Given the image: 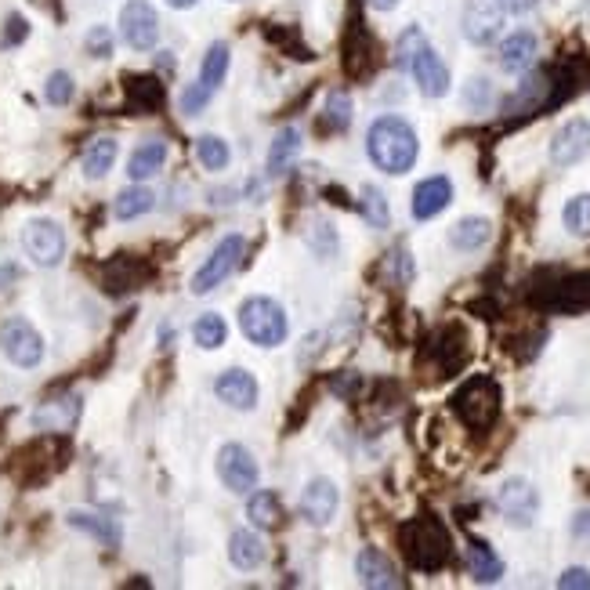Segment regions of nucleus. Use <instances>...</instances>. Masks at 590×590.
<instances>
[{"label":"nucleus","instance_id":"nucleus-39","mask_svg":"<svg viewBox=\"0 0 590 590\" xmlns=\"http://www.w3.org/2000/svg\"><path fill=\"white\" fill-rule=\"evenodd\" d=\"M464 105L467 109H475V113H482V109H489L493 105V84L489 80H471V84L464 87Z\"/></svg>","mask_w":590,"mask_h":590},{"label":"nucleus","instance_id":"nucleus-36","mask_svg":"<svg viewBox=\"0 0 590 590\" xmlns=\"http://www.w3.org/2000/svg\"><path fill=\"white\" fill-rule=\"evenodd\" d=\"M323 116L334 131H344V127L352 124V98H348V91H334V95L326 98Z\"/></svg>","mask_w":590,"mask_h":590},{"label":"nucleus","instance_id":"nucleus-35","mask_svg":"<svg viewBox=\"0 0 590 590\" xmlns=\"http://www.w3.org/2000/svg\"><path fill=\"white\" fill-rule=\"evenodd\" d=\"M127 95L138 109H156L163 102V84L156 77H131L127 80Z\"/></svg>","mask_w":590,"mask_h":590},{"label":"nucleus","instance_id":"nucleus-8","mask_svg":"<svg viewBox=\"0 0 590 590\" xmlns=\"http://www.w3.org/2000/svg\"><path fill=\"white\" fill-rule=\"evenodd\" d=\"M120 37L131 51H153L160 40V15L149 0H127L120 8Z\"/></svg>","mask_w":590,"mask_h":590},{"label":"nucleus","instance_id":"nucleus-22","mask_svg":"<svg viewBox=\"0 0 590 590\" xmlns=\"http://www.w3.org/2000/svg\"><path fill=\"white\" fill-rule=\"evenodd\" d=\"M247 518L254 529L272 533V529L283 525V500H279L272 489H257V493H250V500H247Z\"/></svg>","mask_w":590,"mask_h":590},{"label":"nucleus","instance_id":"nucleus-11","mask_svg":"<svg viewBox=\"0 0 590 590\" xmlns=\"http://www.w3.org/2000/svg\"><path fill=\"white\" fill-rule=\"evenodd\" d=\"M218 478L225 482L229 493H250V489H257V482H261V467H257L254 453H250L247 446L229 442V446H221V453H218Z\"/></svg>","mask_w":590,"mask_h":590},{"label":"nucleus","instance_id":"nucleus-31","mask_svg":"<svg viewBox=\"0 0 590 590\" xmlns=\"http://www.w3.org/2000/svg\"><path fill=\"white\" fill-rule=\"evenodd\" d=\"M192 341L200 344L203 352H218L229 341V326H225V319L218 312H207L192 323Z\"/></svg>","mask_w":590,"mask_h":590},{"label":"nucleus","instance_id":"nucleus-29","mask_svg":"<svg viewBox=\"0 0 590 590\" xmlns=\"http://www.w3.org/2000/svg\"><path fill=\"white\" fill-rule=\"evenodd\" d=\"M229 44H221V40H214L207 48V55H203V66H200V84L207 87V91H218L221 84H225V77H229Z\"/></svg>","mask_w":590,"mask_h":590},{"label":"nucleus","instance_id":"nucleus-37","mask_svg":"<svg viewBox=\"0 0 590 590\" xmlns=\"http://www.w3.org/2000/svg\"><path fill=\"white\" fill-rule=\"evenodd\" d=\"M73 91L77 87H73V77H69L66 69H55L48 77V84H44V98H48V105H58V109L73 102Z\"/></svg>","mask_w":590,"mask_h":590},{"label":"nucleus","instance_id":"nucleus-24","mask_svg":"<svg viewBox=\"0 0 590 590\" xmlns=\"http://www.w3.org/2000/svg\"><path fill=\"white\" fill-rule=\"evenodd\" d=\"M163 163H167V142H142L127 160V178L149 181L163 171Z\"/></svg>","mask_w":590,"mask_h":590},{"label":"nucleus","instance_id":"nucleus-17","mask_svg":"<svg viewBox=\"0 0 590 590\" xmlns=\"http://www.w3.org/2000/svg\"><path fill=\"white\" fill-rule=\"evenodd\" d=\"M453 203V181L446 174H431L413 189V218L417 221H431L438 218L442 210Z\"/></svg>","mask_w":590,"mask_h":590},{"label":"nucleus","instance_id":"nucleus-43","mask_svg":"<svg viewBox=\"0 0 590 590\" xmlns=\"http://www.w3.org/2000/svg\"><path fill=\"white\" fill-rule=\"evenodd\" d=\"M87 51L95 58H109L113 55V37H109V29L105 26H95L91 33H87Z\"/></svg>","mask_w":590,"mask_h":590},{"label":"nucleus","instance_id":"nucleus-33","mask_svg":"<svg viewBox=\"0 0 590 590\" xmlns=\"http://www.w3.org/2000/svg\"><path fill=\"white\" fill-rule=\"evenodd\" d=\"M359 210H362V218H366V225H370V229H388V225H391L388 200H384V192L377 189V185H366V189H362Z\"/></svg>","mask_w":590,"mask_h":590},{"label":"nucleus","instance_id":"nucleus-20","mask_svg":"<svg viewBox=\"0 0 590 590\" xmlns=\"http://www.w3.org/2000/svg\"><path fill=\"white\" fill-rule=\"evenodd\" d=\"M268 558V547L265 540H261V533H254V529H236L229 540V562L236 565L239 572H254L261 569Z\"/></svg>","mask_w":590,"mask_h":590},{"label":"nucleus","instance_id":"nucleus-41","mask_svg":"<svg viewBox=\"0 0 590 590\" xmlns=\"http://www.w3.org/2000/svg\"><path fill=\"white\" fill-rule=\"evenodd\" d=\"M391 261H388V265H391V272H395V283H399V286H406V283H410V279H413V257H410V250H391Z\"/></svg>","mask_w":590,"mask_h":590},{"label":"nucleus","instance_id":"nucleus-9","mask_svg":"<svg viewBox=\"0 0 590 590\" xmlns=\"http://www.w3.org/2000/svg\"><path fill=\"white\" fill-rule=\"evenodd\" d=\"M22 250H26V257L33 265L55 268L66 257V232L48 218H33L22 229Z\"/></svg>","mask_w":590,"mask_h":590},{"label":"nucleus","instance_id":"nucleus-5","mask_svg":"<svg viewBox=\"0 0 590 590\" xmlns=\"http://www.w3.org/2000/svg\"><path fill=\"white\" fill-rule=\"evenodd\" d=\"M453 413L471 431H486L500 417V384L493 377H471V381H464V388H457V395H453Z\"/></svg>","mask_w":590,"mask_h":590},{"label":"nucleus","instance_id":"nucleus-16","mask_svg":"<svg viewBox=\"0 0 590 590\" xmlns=\"http://www.w3.org/2000/svg\"><path fill=\"white\" fill-rule=\"evenodd\" d=\"M355 576H359L362 587H373V590H395L402 587L399 572L391 565V558L377 547H362L359 558H355Z\"/></svg>","mask_w":590,"mask_h":590},{"label":"nucleus","instance_id":"nucleus-27","mask_svg":"<svg viewBox=\"0 0 590 590\" xmlns=\"http://www.w3.org/2000/svg\"><path fill=\"white\" fill-rule=\"evenodd\" d=\"M66 522L73 525V529H80V533L95 536L105 547H116V543H120V525H116V518H105V514H91V511H69Z\"/></svg>","mask_w":590,"mask_h":590},{"label":"nucleus","instance_id":"nucleus-23","mask_svg":"<svg viewBox=\"0 0 590 590\" xmlns=\"http://www.w3.org/2000/svg\"><path fill=\"white\" fill-rule=\"evenodd\" d=\"M467 572L478 583H496L504 576V562L486 540H467Z\"/></svg>","mask_w":590,"mask_h":590},{"label":"nucleus","instance_id":"nucleus-3","mask_svg":"<svg viewBox=\"0 0 590 590\" xmlns=\"http://www.w3.org/2000/svg\"><path fill=\"white\" fill-rule=\"evenodd\" d=\"M399 540H402V554H406V562L420 572L446 569L449 554H453V540H449L446 525L438 522L435 514L410 518V522L399 529Z\"/></svg>","mask_w":590,"mask_h":590},{"label":"nucleus","instance_id":"nucleus-42","mask_svg":"<svg viewBox=\"0 0 590 590\" xmlns=\"http://www.w3.org/2000/svg\"><path fill=\"white\" fill-rule=\"evenodd\" d=\"M29 37V22L22 19V15H8V22H4V48H19L22 40Z\"/></svg>","mask_w":590,"mask_h":590},{"label":"nucleus","instance_id":"nucleus-32","mask_svg":"<svg viewBox=\"0 0 590 590\" xmlns=\"http://www.w3.org/2000/svg\"><path fill=\"white\" fill-rule=\"evenodd\" d=\"M196 160H200L207 171L221 174L225 167H229L232 149L225 138H218V134H203V138H196Z\"/></svg>","mask_w":590,"mask_h":590},{"label":"nucleus","instance_id":"nucleus-28","mask_svg":"<svg viewBox=\"0 0 590 590\" xmlns=\"http://www.w3.org/2000/svg\"><path fill=\"white\" fill-rule=\"evenodd\" d=\"M153 207H156L153 189H145L142 181H134L131 189H124L120 196H116L113 214H116L120 221H134V218H142V214H149Z\"/></svg>","mask_w":590,"mask_h":590},{"label":"nucleus","instance_id":"nucleus-10","mask_svg":"<svg viewBox=\"0 0 590 590\" xmlns=\"http://www.w3.org/2000/svg\"><path fill=\"white\" fill-rule=\"evenodd\" d=\"M496 511L504 514L514 529H529L536 522V514H540V493L525 478H507L500 493H496Z\"/></svg>","mask_w":590,"mask_h":590},{"label":"nucleus","instance_id":"nucleus-40","mask_svg":"<svg viewBox=\"0 0 590 590\" xmlns=\"http://www.w3.org/2000/svg\"><path fill=\"white\" fill-rule=\"evenodd\" d=\"M308 243H312V250L319 257H330L337 250V236H334V229H330L326 221H315L312 232H308Z\"/></svg>","mask_w":590,"mask_h":590},{"label":"nucleus","instance_id":"nucleus-34","mask_svg":"<svg viewBox=\"0 0 590 590\" xmlns=\"http://www.w3.org/2000/svg\"><path fill=\"white\" fill-rule=\"evenodd\" d=\"M562 221L572 236H590V192H580V196H572L565 203Z\"/></svg>","mask_w":590,"mask_h":590},{"label":"nucleus","instance_id":"nucleus-45","mask_svg":"<svg viewBox=\"0 0 590 590\" xmlns=\"http://www.w3.org/2000/svg\"><path fill=\"white\" fill-rule=\"evenodd\" d=\"M572 536L576 540H590V511H580L572 518Z\"/></svg>","mask_w":590,"mask_h":590},{"label":"nucleus","instance_id":"nucleus-19","mask_svg":"<svg viewBox=\"0 0 590 590\" xmlns=\"http://www.w3.org/2000/svg\"><path fill=\"white\" fill-rule=\"evenodd\" d=\"M540 305L554 308V312H583V308H590V276H565L551 294L540 297Z\"/></svg>","mask_w":590,"mask_h":590},{"label":"nucleus","instance_id":"nucleus-7","mask_svg":"<svg viewBox=\"0 0 590 590\" xmlns=\"http://www.w3.org/2000/svg\"><path fill=\"white\" fill-rule=\"evenodd\" d=\"M0 352L19 370H37L44 362V337L33 330L29 319H8L0 326Z\"/></svg>","mask_w":590,"mask_h":590},{"label":"nucleus","instance_id":"nucleus-14","mask_svg":"<svg viewBox=\"0 0 590 590\" xmlns=\"http://www.w3.org/2000/svg\"><path fill=\"white\" fill-rule=\"evenodd\" d=\"M337 507H341V493L330 478H312L301 493V518L315 529H323V525L334 522Z\"/></svg>","mask_w":590,"mask_h":590},{"label":"nucleus","instance_id":"nucleus-25","mask_svg":"<svg viewBox=\"0 0 590 590\" xmlns=\"http://www.w3.org/2000/svg\"><path fill=\"white\" fill-rule=\"evenodd\" d=\"M145 279V268L134 261V257H116L102 268V283L109 294H127V290H138V283Z\"/></svg>","mask_w":590,"mask_h":590},{"label":"nucleus","instance_id":"nucleus-12","mask_svg":"<svg viewBox=\"0 0 590 590\" xmlns=\"http://www.w3.org/2000/svg\"><path fill=\"white\" fill-rule=\"evenodd\" d=\"M504 15L507 11L496 4V0H471L464 8V37L478 48H486L500 37V29H504Z\"/></svg>","mask_w":590,"mask_h":590},{"label":"nucleus","instance_id":"nucleus-38","mask_svg":"<svg viewBox=\"0 0 590 590\" xmlns=\"http://www.w3.org/2000/svg\"><path fill=\"white\" fill-rule=\"evenodd\" d=\"M210 98H214V91H207V87L196 80L192 87H185V91H181V113H185V116H200L203 109L210 105Z\"/></svg>","mask_w":590,"mask_h":590},{"label":"nucleus","instance_id":"nucleus-30","mask_svg":"<svg viewBox=\"0 0 590 590\" xmlns=\"http://www.w3.org/2000/svg\"><path fill=\"white\" fill-rule=\"evenodd\" d=\"M116 156H120L116 138H98V142H91L84 153V178H91V181L105 178V174L113 171Z\"/></svg>","mask_w":590,"mask_h":590},{"label":"nucleus","instance_id":"nucleus-2","mask_svg":"<svg viewBox=\"0 0 590 590\" xmlns=\"http://www.w3.org/2000/svg\"><path fill=\"white\" fill-rule=\"evenodd\" d=\"M395 62H399L402 69H410L413 84L420 87V95L424 98H446L449 95V66L428 44L424 29L410 26L406 33H402L399 48H395Z\"/></svg>","mask_w":590,"mask_h":590},{"label":"nucleus","instance_id":"nucleus-15","mask_svg":"<svg viewBox=\"0 0 590 590\" xmlns=\"http://www.w3.org/2000/svg\"><path fill=\"white\" fill-rule=\"evenodd\" d=\"M214 395H218L229 410H239V413H247V410H254L257 406V395H261V388H257V381H254V373H247V370H225L214 381Z\"/></svg>","mask_w":590,"mask_h":590},{"label":"nucleus","instance_id":"nucleus-26","mask_svg":"<svg viewBox=\"0 0 590 590\" xmlns=\"http://www.w3.org/2000/svg\"><path fill=\"white\" fill-rule=\"evenodd\" d=\"M301 131L297 127H286V131L276 134V142H272V149H268V174L272 178H279V174H286L290 167H294V160L301 156Z\"/></svg>","mask_w":590,"mask_h":590},{"label":"nucleus","instance_id":"nucleus-48","mask_svg":"<svg viewBox=\"0 0 590 590\" xmlns=\"http://www.w3.org/2000/svg\"><path fill=\"white\" fill-rule=\"evenodd\" d=\"M200 0H167V8H174V11H189V8H196Z\"/></svg>","mask_w":590,"mask_h":590},{"label":"nucleus","instance_id":"nucleus-44","mask_svg":"<svg viewBox=\"0 0 590 590\" xmlns=\"http://www.w3.org/2000/svg\"><path fill=\"white\" fill-rule=\"evenodd\" d=\"M558 587L562 590H590V572L587 569H565L562 580H558Z\"/></svg>","mask_w":590,"mask_h":590},{"label":"nucleus","instance_id":"nucleus-4","mask_svg":"<svg viewBox=\"0 0 590 590\" xmlns=\"http://www.w3.org/2000/svg\"><path fill=\"white\" fill-rule=\"evenodd\" d=\"M239 330L257 348H279L290 334V319H286L283 305L272 297H247L239 305Z\"/></svg>","mask_w":590,"mask_h":590},{"label":"nucleus","instance_id":"nucleus-6","mask_svg":"<svg viewBox=\"0 0 590 590\" xmlns=\"http://www.w3.org/2000/svg\"><path fill=\"white\" fill-rule=\"evenodd\" d=\"M243 254H247V239L243 236H221V243L214 250H210V257L200 265V272L192 276V283H189V290L196 297H203V294H210L214 286H221L225 279L236 272L239 265H243Z\"/></svg>","mask_w":590,"mask_h":590},{"label":"nucleus","instance_id":"nucleus-21","mask_svg":"<svg viewBox=\"0 0 590 590\" xmlns=\"http://www.w3.org/2000/svg\"><path fill=\"white\" fill-rule=\"evenodd\" d=\"M493 239V225L486 218H460L453 229H449V247L460 250V254H475Z\"/></svg>","mask_w":590,"mask_h":590},{"label":"nucleus","instance_id":"nucleus-47","mask_svg":"<svg viewBox=\"0 0 590 590\" xmlns=\"http://www.w3.org/2000/svg\"><path fill=\"white\" fill-rule=\"evenodd\" d=\"M399 4L402 0H370V8H377V11H395Z\"/></svg>","mask_w":590,"mask_h":590},{"label":"nucleus","instance_id":"nucleus-18","mask_svg":"<svg viewBox=\"0 0 590 590\" xmlns=\"http://www.w3.org/2000/svg\"><path fill=\"white\" fill-rule=\"evenodd\" d=\"M536 55H540L536 33L518 29V33H511V37L500 44V69H504V73H525V69H533Z\"/></svg>","mask_w":590,"mask_h":590},{"label":"nucleus","instance_id":"nucleus-46","mask_svg":"<svg viewBox=\"0 0 590 590\" xmlns=\"http://www.w3.org/2000/svg\"><path fill=\"white\" fill-rule=\"evenodd\" d=\"M504 11H514V15H522V11H529L536 4V0H496Z\"/></svg>","mask_w":590,"mask_h":590},{"label":"nucleus","instance_id":"nucleus-13","mask_svg":"<svg viewBox=\"0 0 590 590\" xmlns=\"http://www.w3.org/2000/svg\"><path fill=\"white\" fill-rule=\"evenodd\" d=\"M547 153L554 167H576L590 153V120H569L558 127Z\"/></svg>","mask_w":590,"mask_h":590},{"label":"nucleus","instance_id":"nucleus-1","mask_svg":"<svg viewBox=\"0 0 590 590\" xmlns=\"http://www.w3.org/2000/svg\"><path fill=\"white\" fill-rule=\"evenodd\" d=\"M366 153H370L377 171L399 178V174L413 171V163L420 156L417 131L402 116H377L366 131Z\"/></svg>","mask_w":590,"mask_h":590}]
</instances>
